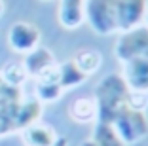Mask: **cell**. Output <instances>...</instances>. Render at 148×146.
<instances>
[{"instance_id":"obj_1","label":"cell","mask_w":148,"mask_h":146,"mask_svg":"<svg viewBox=\"0 0 148 146\" xmlns=\"http://www.w3.org/2000/svg\"><path fill=\"white\" fill-rule=\"evenodd\" d=\"M148 0H86V23L99 36H114L143 25Z\"/></svg>"},{"instance_id":"obj_2","label":"cell","mask_w":148,"mask_h":146,"mask_svg":"<svg viewBox=\"0 0 148 146\" xmlns=\"http://www.w3.org/2000/svg\"><path fill=\"white\" fill-rule=\"evenodd\" d=\"M114 57L122 64V76L131 91L148 93V25L116 34Z\"/></svg>"},{"instance_id":"obj_3","label":"cell","mask_w":148,"mask_h":146,"mask_svg":"<svg viewBox=\"0 0 148 146\" xmlns=\"http://www.w3.org/2000/svg\"><path fill=\"white\" fill-rule=\"evenodd\" d=\"M131 89L120 72H108L101 78L93 89V99L97 104V121H112V118L123 106L129 104Z\"/></svg>"},{"instance_id":"obj_4","label":"cell","mask_w":148,"mask_h":146,"mask_svg":"<svg viewBox=\"0 0 148 146\" xmlns=\"http://www.w3.org/2000/svg\"><path fill=\"white\" fill-rule=\"evenodd\" d=\"M112 127L116 129V133L120 135L127 146L139 144L140 141L148 137V114L146 110H139L133 106H123L112 118Z\"/></svg>"},{"instance_id":"obj_5","label":"cell","mask_w":148,"mask_h":146,"mask_svg":"<svg viewBox=\"0 0 148 146\" xmlns=\"http://www.w3.org/2000/svg\"><path fill=\"white\" fill-rule=\"evenodd\" d=\"M40 29L34 23L29 21H15L8 30V44L15 53H29L36 46H40Z\"/></svg>"},{"instance_id":"obj_6","label":"cell","mask_w":148,"mask_h":146,"mask_svg":"<svg viewBox=\"0 0 148 146\" xmlns=\"http://www.w3.org/2000/svg\"><path fill=\"white\" fill-rule=\"evenodd\" d=\"M57 21L66 30L80 29L86 23V0H59Z\"/></svg>"},{"instance_id":"obj_7","label":"cell","mask_w":148,"mask_h":146,"mask_svg":"<svg viewBox=\"0 0 148 146\" xmlns=\"http://www.w3.org/2000/svg\"><path fill=\"white\" fill-rule=\"evenodd\" d=\"M57 64L55 55L51 53V49L44 46H36L32 51L25 53V59H23V66L27 70V76L29 78H40L42 74H46L48 70H51Z\"/></svg>"},{"instance_id":"obj_8","label":"cell","mask_w":148,"mask_h":146,"mask_svg":"<svg viewBox=\"0 0 148 146\" xmlns=\"http://www.w3.org/2000/svg\"><path fill=\"white\" fill-rule=\"evenodd\" d=\"M59 138L55 127L44 121H34L21 131V141L25 146H53Z\"/></svg>"},{"instance_id":"obj_9","label":"cell","mask_w":148,"mask_h":146,"mask_svg":"<svg viewBox=\"0 0 148 146\" xmlns=\"http://www.w3.org/2000/svg\"><path fill=\"white\" fill-rule=\"evenodd\" d=\"M63 93H65V89L59 84L57 64L40 78H36V99L40 103H55L63 97Z\"/></svg>"},{"instance_id":"obj_10","label":"cell","mask_w":148,"mask_h":146,"mask_svg":"<svg viewBox=\"0 0 148 146\" xmlns=\"http://www.w3.org/2000/svg\"><path fill=\"white\" fill-rule=\"evenodd\" d=\"M69 116L74 123L87 125L97 121V104L95 99L91 97H76L69 104Z\"/></svg>"},{"instance_id":"obj_11","label":"cell","mask_w":148,"mask_h":146,"mask_svg":"<svg viewBox=\"0 0 148 146\" xmlns=\"http://www.w3.org/2000/svg\"><path fill=\"white\" fill-rule=\"evenodd\" d=\"M72 63L89 78L91 74H95L97 70L101 69V64H103V55H101V51H97V49H93V47H82V49H78V51L74 53Z\"/></svg>"},{"instance_id":"obj_12","label":"cell","mask_w":148,"mask_h":146,"mask_svg":"<svg viewBox=\"0 0 148 146\" xmlns=\"http://www.w3.org/2000/svg\"><path fill=\"white\" fill-rule=\"evenodd\" d=\"M57 76H59V84H61V87L65 91L82 86V84L87 80V76L72 63V59L65 61V63H61V64H57Z\"/></svg>"},{"instance_id":"obj_13","label":"cell","mask_w":148,"mask_h":146,"mask_svg":"<svg viewBox=\"0 0 148 146\" xmlns=\"http://www.w3.org/2000/svg\"><path fill=\"white\" fill-rule=\"evenodd\" d=\"M89 138H93L99 146H127L108 121H95Z\"/></svg>"},{"instance_id":"obj_14","label":"cell","mask_w":148,"mask_h":146,"mask_svg":"<svg viewBox=\"0 0 148 146\" xmlns=\"http://www.w3.org/2000/svg\"><path fill=\"white\" fill-rule=\"evenodd\" d=\"M0 78H2V82L8 84V86H13V87H21L23 84L27 82V70L23 66V63H6L0 70Z\"/></svg>"},{"instance_id":"obj_15","label":"cell","mask_w":148,"mask_h":146,"mask_svg":"<svg viewBox=\"0 0 148 146\" xmlns=\"http://www.w3.org/2000/svg\"><path fill=\"white\" fill-rule=\"evenodd\" d=\"M80 146H99V144H97V142L93 141V138H86V141L80 142Z\"/></svg>"},{"instance_id":"obj_16","label":"cell","mask_w":148,"mask_h":146,"mask_svg":"<svg viewBox=\"0 0 148 146\" xmlns=\"http://www.w3.org/2000/svg\"><path fill=\"white\" fill-rule=\"evenodd\" d=\"M53 146H69V141H66L65 137H59V138H57V142H55Z\"/></svg>"},{"instance_id":"obj_17","label":"cell","mask_w":148,"mask_h":146,"mask_svg":"<svg viewBox=\"0 0 148 146\" xmlns=\"http://www.w3.org/2000/svg\"><path fill=\"white\" fill-rule=\"evenodd\" d=\"M2 13H4V2L0 0V15H2Z\"/></svg>"},{"instance_id":"obj_18","label":"cell","mask_w":148,"mask_h":146,"mask_svg":"<svg viewBox=\"0 0 148 146\" xmlns=\"http://www.w3.org/2000/svg\"><path fill=\"white\" fill-rule=\"evenodd\" d=\"M144 25H148V13H146V17H144Z\"/></svg>"},{"instance_id":"obj_19","label":"cell","mask_w":148,"mask_h":146,"mask_svg":"<svg viewBox=\"0 0 148 146\" xmlns=\"http://www.w3.org/2000/svg\"><path fill=\"white\" fill-rule=\"evenodd\" d=\"M42 2H49V0H42Z\"/></svg>"}]
</instances>
